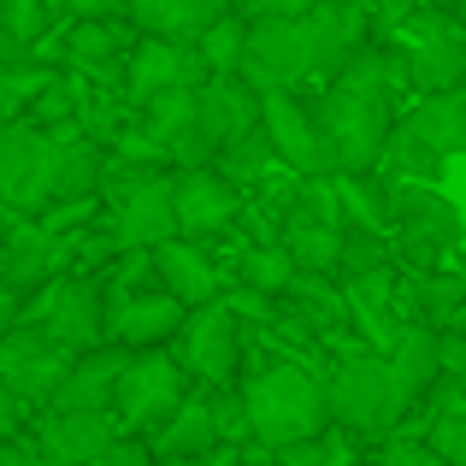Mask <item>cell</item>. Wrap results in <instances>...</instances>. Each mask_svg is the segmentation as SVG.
<instances>
[{
	"label": "cell",
	"mask_w": 466,
	"mask_h": 466,
	"mask_svg": "<svg viewBox=\"0 0 466 466\" xmlns=\"http://www.w3.org/2000/svg\"><path fill=\"white\" fill-rule=\"evenodd\" d=\"M401 77L408 71L390 54H360L313 101V125H319V142H325L330 177H372V166H384V142L396 130Z\"/></svg>",
	"instance_id": "cell-1"
},
{
	"label": "cell",
	"mask_w": 466,
	"mask_h": 466,
	"mask_svg": "<svg viewBox=\"0 0 466 466\" xmlns=\"http://www.w3.org/2000/svg\"><path fill=\"white\" fill-rule=\"evenodd\" d=\"M242 408H248V431L260 437L266 449H284V455L301 449V443H319V437H325V420H330L325 384L296 360L266 366V372L248 384Z\"/></svg>",
	"instance_id": "cell-2"
},
{
	"label": "cell",
	"mask_w": 466,
	"mask_h": 466,
	"mask_svg": "<svg viewBox=\"0 0 466 466\" xmlns=\"http://www.w3.org/2000/svg\"><path fill=\"white\" fill-rule=\"evenodd\" d=\"M325 401H330V420L349 425V431H360V437L396 431L401 413L413 408V396L401 390L396 366L372 360V354H366V360H342L337 372H330V384H325Z\"/></svg>",
	"instance_id": "cell-3"
},
{
	"label": "cell",
	"mask_w": 466,
	"mask_h": 466,
	"mask_svg": "<svg viewBox=\"0 0 466 466\" xmlns=\"http://www.w3.org/2000/svg\"><path fill=\"white\" fill-rule=\"evenodd\" d=\"M59 154L66 137L42 125H0V207L47 213L59 201Z\"/></svg>",
	"instance_id": "cell-4"
},
{
	"label": "cell",
	"mask_w": 466,
	"mask_h": 466,
	"mask_svg": "<svg viewBox=\"0 0 466 466\" xmlns=\"http://www.w3.org/2000/svg\"><path fill=\"white\" fill-rule=\"evenodd\" d=\"M177 242V207H171V177L159 171H118L113 177V248L118 254H154Z\"/></svg>",
	"instance_id": "cell-5"
},
{
	"label": "cell",
	"mask_w": 466,
	"mask_h": 466,
	"mask_svg": "<svg viewBox=\"0 0 466 466\" xmlns=\"http://www.w3.org/2000/svg\"><path fill=\"white\" fill-rule=\"evenodd\" d=\"M401 71L425 101L466 95V24L443 18V12H413L401 30Z\"/></svg>",
	"instance_id": "cell-6"
},
{
	"label": "cell",
	"mask_w": 466,
	"mask_h": 466,
	"mask_svg": "<svg viewBox=\"0 0 466 466\" xmlns=\"http://www.w3.org/2000/svg\"><path fill=\"white\" fill-rule=\"evenodd\" d=\"M313 71V35L308 18L296 24H248V54H242V83L254 95H289Z\"/></svg>",
	"instance_id": "cell-7"
},
{
	"label": "cell",
	"mask_w": 466,
	"mask_h": 466,
	"mask_svg": "<svg viewBox=\"0 0 466 466\" xmlns=\"http://www.w3.org/2000/svg\"><path fill=\"white\" fill-rule=\"evenodd\" d=\"M113 401H118V420H125L130 431H159V425L189 401V396H183V366L171 360V354H159V349L130 354Z\"/></svg>",
	"instance_id": "cell-8"
},
{
	"label": "cell",
	"mask_w": 466,
	"mask_h": 466,
	"mask_svg": "<svg viewBox=\"0 0 466 466\" xmlns=\"http://www.w3.org/2000/svg\"><path fill=\"white\" fill-rule=\"evenodd\" d=\"M66 372H71V360L47 330L18 325V330L0 337V390H6L12 401H42V396L54 401V390L66 384Z\"/></svg>",
	"instance_id": "cell-9"
},
{
	"label": "cell",
	"mask_w": 466,
	"mask_h": 466,
	"mask_svg": "<svg viewBox=\"0 0 466 466\" xmlns=\"http://www.w3.org/2000/svg\"><path fill=\"white\" fill-rule=\"evenodd\" d=\"M390 225H401V242H408L413 260H431V254H455L461 248V213L425 183H401L390 189Z\"/></svg>",
	"instance_id": "cell-10"
},
{
	"label": "cell",
	"mask_w": 466,
	"mask_h": 466,
	"mask_svg": "<svg viewBox=\"0 0 466 466\" xmlns=\"http://www.w3.org/2000/svg\"><path fill=\"white\" fill-rule=\"evenodd\" d=\"M195 130H201V142L218 148V154L242 137H260V95L242 77H207L201 89H195Z\"/></svg>",
	"instance_id": "cell-11"
},
{
	"label": "cell",
	"mask_w": 466,
	"mask_h": 466,
	"mask_svg": "<svg viewBox=\"0 0 466 466\" xmlns=\"http://www.w3.org/2000/svg\"><path fill=\"white\" fill-rule=\"evenodd\" d=\"M177 342H183V366H189V372H201L207 384H230V372H237V354H242V337H237V313H230V301L195 308L189 319H183Z\"/></svg>",
	"instance_id": "cell-12"
},
{
	"label": "cell",
	"mask_w": 466,
	"mask_h": 466,
	"mask_svg": "<svg viewBox=\"0 0 466 466\" xmlns=\"http://www.w3.org/2000/svg\"><path fill=\"white\" fill-rule=\"evenodd\" d=\"M260 130H266V142H272V154L289 159L301 177H330V159H325V142H319L313 106H301L296 95H260Z\"/></svg>",
	"instance_id": "cell-13"
},
{
	"label": "cell",
	"mask_w": 466,
	"mask_h": 466,
	"mask_svg": "<svg viewBox=\"0 0 466 466\" xmlns=\"http://www.w3.org/2000/svg\"><path fill=\"white\" fill-rule=\"evenodd\" d=\"M201 83H207V66L183 42H142L125 66V89L142 106L159 101V95H177V89H201Z\"/></svg>",
	"instance_id": "cell-14"
},
{
	"label": "cell",
	"mask_w": 466,
	"mask_h": 466,
	"mask_svg": "<svg viewBox=\"0 0 466 466\" xmlns=\"http://www.w3.org/2000/svg\"><path fill=\"white\" fill-rule=\"evenodd\" d=\"M171 207H177V237H207V230L237 218L242 195H237V183H225V171L201 166V171H177L171 177Z\"/></svg>",
	"instance_id": "cell-15"
},
{
	"label": "cell",
	"mask_w": 466,
	"mask_h": 466,
	"mask_svg": "<svg viewBox=\"0 0 466 466\" xmlns=\"http://www.w3.org/2000/svg\"><path fill=\"white\" fill-rule=\"evenodd\" d=\"M35 437H42V461H59V466H95L118 443L106 413H54V408L42 413Z\"/></svg>",
	"instance_id": "cell-16"
},
{
	"label": "cell",
	"mask_w": 466,
	"mask_h": 466,
	"mask_svg": "<svg viewBox=\"0 0 466 466\" xmlns=\"http://www.w3.org/2000/svg\"><path fill=\"white\" fill-rule=\"evenodd\" d=\"M308 35H313V71L330 77V83L366 54L360 47V12H354L349 0H319L308 12Z\"/></svg>",
	"instance_id": "cell-17"
},
{
	"label": "cell",
	"mask_w": 466,
	"mask_h": 466,
	"mask_svg": "<svg viewBox=\"0 0 466 466\" xmlns=\"http://www.w3.org/2000/svg\"><path fill=\"white\" fill-rule=\"evenodd\" d=\"M218 18H230L225 0H130V24L148 42H201Z\"/></svg>",
	"instance_id": "cell-18"
},
{
	"label": "cell",
	"mask_w": 466,
	"mask_h": 466,
	"mask_svg": "<svg viewBox=\"0 0 466 466\" xmlns=\"http://www.w3.org/2000/svg\"><path fill=\"white\" fill-rule=\"evenodd\" d=\"M125 366H130L125 349H95V354H83V360L66 372V384L54 390V413H106V401L118 396Z\"/></svg>",
	"instance_id": "cell-19"
},
{
	"label": "cell",
	"mask_w": 466,
	"mask_h": 466,
	"mask_svg": "<svg viewBox=\"0 0 466 466\" xmlns=\"http://www.w3.org/2000/svg\"><path fill=\"white\" fill-rule=\"evenodd\" d=\"M183 301L177 296H137V301H118V313H113V337H118V349L125 354H148L159 349L166 337H177L183 330Z\"/></svg>",
	"instance_id": "cell-20"
},
{
	"label": "cell",
	"mask_w": 466,
	"mask_h": 466,
	"mask_svg": "<svg viewBox=\"0 0 466 466\" xmlns=\"http://www.w3.org/2000/svg\"><path fill=\"white\" fill-rule=\"evenodd\" d=\"M54 237L35 225H18L6 230V242H0V289L6 296H24V289H47V278H54Z\"/></svg>",
	"instance_id": "cell-21"
},
{
	"label": "cell",
	"mask_w": 466,
	"mask_h": 466,
	"mask_svg": "<svg viewBox=\"0 0 466 466\" xmlns=\"http://www.w3.org/2000/svg\"><path fill=\"white\" fill-rule=\"evenodd\" d=\"M154 266H159L166 296L189 301V308H213L218 301V272L195 242H166V248H154Z\"/></svg>",
	"instance_id": "cell-22"
},
{
	"label": "cell",
	"mask_w": 466,
	"mask_h": 466,
	"mask_svg": "<svg viewBox=\"0 0 466 466\" xmlns=\"http://www.w3.org/2000/svg\"><path fill=\"white\" fill-rule=\"evenodd\" d=\"M213 443H218V420H213V401H201V396L183 401V408L154 431V455L159 461H177V466L207 461V455H213Z\"/></svg>",
	"instance_id": "cell-23"
},
{
	"label": "cell",
	"mask_w": 466,
	"mask_h": 466,
	"mask_svg": "<svg viewBox=\"0 0 466 466\" xmlns=\"http://www.w3.org/2000/svg\"><path fill=\"white\" fill-rule=\"evenodd\" d=\"M42 330L59 342V349H83V354H95V349H101V296H95L89 284H66V289H59L54 319H47Z\"/></svg>",
	"instance_id": "cell-24"
},
{
	"label": "cell",
	"mask_w": 466,
	"mask_h": 466,
	"mask_svg": "<svg viewBox=\"0 0 466 466\" xmlns=\"http://www.w3.org/2000/svg\"><path fill=\"white\" fill-rule=\"evenodd\" d=\"M408 130L443 159L466 154V95H431V101H420L408 113Z\"/></svg>",
	"instance_id": "cell-25"
},
{
	"label": "cell",
	"mask_w": 466,
	"mask_h": 466,
	"mask_svg": "<svg viewBox=\"0 0 466 466\" xmlns=\"http://www.w3.org/2000/svg\"><path fill=\"white\" fill-rule=\"evenodd\" d=\"M390 366H396L401 390H408L413 401L425 396V390L443 378V354H437V330L431 325H408L396 337V349H390Z\"/></svg>",
	"instance_id": "cell-26"
},
{
	"label": "cell",
	"mask_w": 466,
	"mask_h": 466,
	"mask_svg": "<svg viewBox=\"0 0 466 466\" xmlns=\"http://www.w3.org/2000/svg\"><path fill=\"white\" fill-rule=\"evenodd\" d=\"M284 254L296 260V272H337L342 266V230H330V225H313V218H289V230H284Z\"/></svg>",
	"instance_id": "cell-27"
},
{
	"label": "cell",
	"mask_w": 466,
	"mask_h": 466,
	"mask_svg": "<svg viewBox=\"0 0 466 466\" xmlns=\"http://www.w3.org/2000/svg\"><path fill=\"white\" fill-rule=\"evenodd\" d=\"M195 54H201L207 77H242V54H248V24H242V12L218 18L213 30L195 42Z\"/></svg>",
	"instance_id": "cell-28"
},
{
	"label": "cell",
	"mask_w": 466,
	"mask_h": 466,
	"mask_svg": "<svg viewBox=\"0 0 466 466\" xmlns=\"http://www.w3.org/2000/svg\"><path fill=\"white\" fill-rule=\"evenodd\" d=\"M384 166H390V171H401L408 183H425V189H437V183H443V166H449V159L437 154V148H425V142L413 137L408 125H396V130H390V142H384Z\"/></svg>",
	"instance_id": "cell-29"
},
{
	"label": "cell",
	"mask_w": 466,
	"mask_h": 466,
	"mask_svg": "<svg viewBox=\"0 0 466 466\" xmlns=\"http://www.w3.org/2000/svg\"><path fill=\"white\" fill-rule=\"evenodd\" d=\"M66 154H59V201H89V189L101 183V148L89 137H77L71 125H59Z\"/></svg>",
	"instance_id": "cell-30"
},
{
	"label": "cell",
	"mask_w": 466,
	"mask_h": 466,
	"mask_svg": "<svg viewBox=\"0 0 466 466\" xmlns=\"http://www.w3.org/2000/svg\"><path fill=\"white\" fill-rule=\"evenodd\" d=\"M337 195H342V218H354L360 237H384L390 225V195L378 189L372 177H337Z\"/></svg>",
	"instance_id": "cell-31"
},
{
	"label": "cell",
	"mask_w": 466,
	"mask_h": 466,
	"mask_svg": "<svg viewBox=\"0 0 466 466\" xmlns=\"http://www.w3.org/2000/svg\"><path fill=\"white\" fill-rule=\"evenodd\" d=\"M242 289H254V296H284L289 284H296V260H289L284 248H248L237 266Z\"/></svg>",
	"instance_id": "cell-32"
},
{
	"label": "cell",
	"mask_w": 466,
	"mask_h": 466,
	"mask_svg": "<svg viewBox=\"0 0 466 466\" xmlns=\"http://www.w3.org/2000/svg\"><path fill=\"white\" fill-rule=\"evenodd\" d=\"M47 83H54V71L30 66V59H12V66H0V118H12L18 106H35Z\"/></svg>",
	"instance_id": "cell-33"
},
{
	"label": "cell",
	"mask_w": 466,
	"mask_h": 466,
	"mask_svg": "<svg viewBox=\"0 0 466 466\" xmlns=\"http://www.w3.org/2000/svg\"><path fill=\"white\" fill-rule=\"evenodd\" d=\"M66 54L77 59L83 71L101 77V71H113V59H118V35L106 30V24H77V30L66 35Z\"/></svg>",
	"instance_id": "cell-34"
},
{
	"label": "cell",
	"mask_w": 466,
	"mask_h": 466,
	"mask_svg": "<svg viewBox=\"0 0 466 466\" xmlns=\"http://www.w3.org/2000/svg\"><path fill=\"white\" fill-rule=\"evenodd\" d=\"M218 159H225V183H248V177H260V171L272 166L278 154H272V142H266V130H260V137L230 142V148L218 154Z\"/></svg>",
	"instance_id": "cell-35"
},
{
	"label": "cell",
	"mask_w": 466,
	"mask_h": 466,
	"mask_svg": "<svg viewBox=\"0 0 466 466\" xmlns=\"http://www.w3.org/2000/svg\"><path fill=\"white\" fill-rule=\"evenodd\" d=\"M289 301H296L313 325H337V319H342V296H337V289H325L319 278H296V284H289Z\"/></svg>",
	"instance_id": "cell-36"
},
{
	"label": "cell",
	"mask_w": 466,
	"mask_h": 466,
	"mask_svg": "<svg viewBox=\"0 0 466 466\" xmlns=\"http://www.w3.org/2000/svg\"><path fill=\"white\" fill-rule=\"evenodd\" d=\"M301 218L342 230V195H337V177H308V189H301Z\"/></svg>",
	"instance_id": "cell-37"
},
{
	"label": "cell",
	"mask_w": 466,
	"mask_h": 466,
	"mask_svg": "<svg viewBox=\"0 0 466 466\" xmlns=\"http://www.w3.org/2000/svg\"><path fill=\"white\" fill-rule=\"evenodd\" d=\"M378 266H384V242L360 237V230H342V272L349 278H372Z\"/></svg>",
	"instance_id": "cell-38"
},
{
	"label": "cell",
	"mask_w": 466,
	"mask_h": 466,
	"mask_svg": "<svg viewBox=\"0 0 466 466\" xmlns=\"http://www.w3.org/2000/svg\"><path fill=\"white\" fill-rule=\"evenodd\" d=\"M0 24H6V35H12L18 47H30L35 35H42V24H47V6H42V0H6Z\"/></svg>",
	"instance_id": "cell-39"
},
{
	"label": "cell",
	"mask_w": 466,
	"mask_h": 466,
	"mask_svg": "<svg viewBox=\"0 0 466 466\" xmlns=\"http://www.w3.org/2000/svg\"><path fill=\"white\" fill-rule=\"evenodd\" d=\"M466 308V289L455 284V278H437V284H425V313H431V330L437 325H455Z\"/></svg>",
	"instance_id": "cell-40"
},
{
	"label": "cell",
	"mask_w": 466,
	"mask_h": 466,
	"mask_svg": "<svg viewBox=\"0 0 466 466\" xmlns=\"http://www.w3.org/2000/svg\"><path fill=\"white\" fill-rule=\"evenodd\" d=\"M319 0H242V24H296Z\"/></svg>",
	"instance_id": "cell-41"
},
{
	"label": "cell",
	"mask_w": 466,
	"mask_h": 466,
	"mask_svg": "<svg viewBox=\"0 0 466 466\" xmlns=\"http://www.w3.org/2000/svg\"><path fill=\"white\" fill-rule=\"evenodd\" d=\"M35 118H42L47 130H54V125H71V118H77V89H71L66 77H54L42 89V101H35Z\"/></svg>",
	"instance_id": "cell-42"
},
{
	"label": "cell",
	"mask_w": 466,
	"mask_h": 466,
	"mask_svg": "<svg viewBox=\"0 0 466 466\" xmlns=\"http://www.w3.org/2000/svg\"><path fill=\"white\" fill-rule=\"evenodd\" d=\"M431 455L443 461V466H466V413L431 425Z\"/></svg>",
	"instance_id": "cell-43"
},
{
	"label": "cell",
	"mask_w": 466,
	"mask_h": 466,
	"mask_svg": "<svg viewBox=\"0 0 466 466\" xmlns=\"http://www.w3.org/2000/svg\"><path fill=\"white\" fill-rule=\"evenodd\" d=\"M148 272H159L154 254H125V266H118V278H113V296L118 301H137L142 284H148Z\"/></svg>",
	"instance_id": "cell-44"
},
{
	"label": "cell",
	"mask_w": 466,
	"mask_h": 466,
	"mask_svg": "<svg viewBox=\"0 0 466 466\" xmlns=\"http://www.w3.org/2000/svg\"><path fill=\"white\" fill-rule=\"evenodd\" d=\"M213 420H218V443H242V437H254L242 401H213Z\"/></svg>",
	"instance_id": "cell-45"
},
{
	"label": "cell",
	"mask_w": 466,
	"mask_h": 466,
	"mask_svg": "<svg viewBox=\"0 0 466 466\" xmlns=\"http://www.w3.org/2000/svg\"><path fill=\"white\" fill-rule=\"evenodd\" d=\"M437 354H443V378L461 384L466 378V330H437Z\"/></svg>",
	"instance_id": "cell-46"
},
{
	"label": "cell",
	"mask_w": 466,
	"mask_h": 466,
	"mask_svg": "<svg viewBox=\"0 0 466 466\" xmlns=\"http://www.w3.org/2000/svg\"><path fill=\"white\" fill-rule=\"evenodd\" d=\"M95 466H154V455H148L142 443H113V449H106V455L95 461Z\"/></svg>",
	"instance_id": "cell-47"
},
{
	"label": "cell",
	"mask_w": 466,
	"mask_h": 466,
	"mask_svg": "<svg viewBox=\"0 0 466 466\" xmlns=\"http://www.w3.org/2000/svg\"><path fill=\"white\" fill-rule=\"evenodd\" d=\"M230 313H248V319H272V296H254V289H237V301H230Z\"/></svg>",
	"instance_id": "cell-48"
},
{
	"label": "cell",
	"mask_w": 466,
	"mask_h": 466,
	"mask_svg": "<svg viewBox=\"0 0 466 466\" xmlns=\"http://www.w3.org/2000/svg\"><path fill=\"white\" fill-rule=\"evenodd\" d=\"M12 425H18V408H12V396L0 390V437H12Z\"/></svg>",
	"instance_id": "cell-49"
},
{
	"label": "cell",
	"mask_w": 466,
	"mask_h": 466,
	"mask_svg": "<svg viewBox=\"0 0 466 466\" xmlns=\"http://www.w3.org/2000/svg\"><path fill=\"white\" fill-rule=\"evenodd\" d=\"M89 6H130V0H89Z\"/></svg>",
	"instance_id": "cell-50"
},
{
	"label": "cell",
	"mask_w": 466,
	"mask_h": 466,
	"mask_svg": "<svg viewBox=\"0 0 466 466\" xmlns=\"http://www.w3.org/2000/svg\"><path fill=\"white\" fill-rule=\"evenodd\" d=\"M42 6H47V18H54V12H59V6H66V0H42Z\"/></svg>",
	"instance_id": "cell-51"
},
{
	"label": "cell",
	"mask_w": 466,
	"mask_h": 466,
	"mask_svg": "<svg viewBox=\"0 0 466 466\" xmlns=\"http://www.w3.org/2000/svg\"><path fill=\"white\" fill-rule=\"evenodd\" d=\"M189 466H230V461H189Z\"/></svg>",
	"instance_id": "cell-52"
},
{
	"label": "cell",
	"mask_w": 466,
	"mask_h": 466,
	"mask_svg": "<svg viewBox=\"0 0 466 466\" xmlns=\"http://www.w3.org/2000/svg\"><path fill=\"white\" fill-rule=\"evenodd\" d=\"M455 6H461V12H455V18H461V24H466V0H455Z\"/></svg>",
	"instance_id": "cell-53"
},
{
	"label": "cell",
	"mask_w": 466,
	"mask_h": 466,
	"mask_svg": "<svg viewBox=\"0 0 466 466\" xmlns=\"http://www.w3.org/2000/svg\"><path fill=\"white\" fill-rule=\"evenodd\" d=\"M24 466H59V461H24Z\"/></svg>",
	"instance_id": "cell-54"
},
{
	"label": "cell",
	"mask_w": 466,
	"mask_h": 466,
	"mask_svg": "<svg viewBox=\"0 0 466 466\" xmlns=\"http://www.w3.org/2000/svg\"><path fill=\"white\" fill-rule=\"evenodd\" d=\"M6 301H12V296H6V289H0V308H6Z\"/></svg>",
	"instance_id": "cell-55"
},
{
	"label": "cell",
	"mask_w": 466,
	"mask_h": 466,
	"mask_svg": "<svg viewBox=\"0 0 466 466\" xmlns=\"http://www.w3.org/2000/svg\"><path fill=\"white\" fill-rule=\"evenodd\" d=\"M425 466H443V461H437V455H431V461H425Z\"/></svg>",
	"instance_id": "cell-56"
},
{
	"label": "cell",
	"mask_w": 466,
	"mask_h": 466,
	"mask_svg": "<svg viewBox=\"0 0 466 466\" xmlns=\"http://www.w3.org/2000/svg\"><path fill=\"white\" fill-rule=\"evenodd\" d=\"M461 396H466V378H461Z\"/></svg>",
	"instance_id": "cell-57"
}]
</instances>
